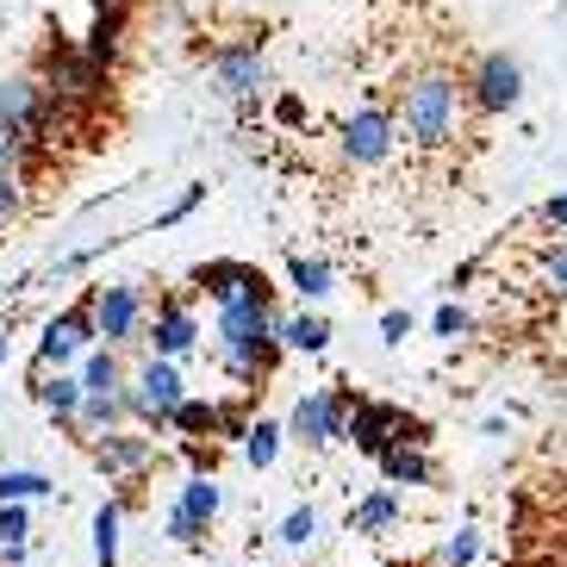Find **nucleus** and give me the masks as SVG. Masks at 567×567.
<instances>
[{
    "label": "nucleus",
    "instance_id": "obj_1",
    "mask_svg": "<svg viewBox=\"0 0 567 567\" xmlns=\"http://www.w3.org/2000/svg\"><path fill=\"white\" fill-rule=\"evenodd\" d=\"M467 106H474V94H467V82L450 75V69H417V75H405L400 94H393L400 144L412 156L455 151V137H462V125H467Z\"/></svg>",
    "mask_w": 567,
    "mask_h": 567
},
{
    "label": "nucleus",
    "instance_id": "obj_2",
    "mask_svg": "<svg viewBox=\"0 0 567 567\" xmlns=\"http://www.w3.org/2000/svg\"><path fill=\"white\" fill-rule=\"evenodd\" d=\"M281 324L287 318L268 312V300L225 306V312H218V362L231 368L237 381H256L268 368V355H275V343H281Z\"/></svg>",
    "mask_w": 567,
    "mask_h": 567
},
{
    "label": "nucleus",
    "instance_id": "obj_3",
    "mask_svg": "<svg viewBox=\"0 0 567 567\" xmlns=\"http://www.w3.org/2000/svg\"><path fill=\"white\" fill-rule=\"evenodd\" d=\"M125 400H132V412H137V417H151V424H175V412L187 405L175 362L151 355V362L137 368V381H132V393H125Z\"/></svg>",
    "mask_w": 567,
    "mask_h": 567
},
{
    "label": "nucleus",
    "instance_id": "obj_4",
    "mask_svg": "<svg viewBox=\"0 0 567 567\" xmlns=\"http://www.w3.org/2000/svg\"><path fill=\"white\" fill-rule=\"evenodd\" d=\"M350 424H355V412L337 400V393H306V400L293 405V424H287V431L300 436L306 450H324L337 436H350Z\"/></svg>",
    "mask_w": 567,
    "mask_h": 567
},
{
    "label": "nucleus",
    "instance_id": "obj_5",
    "mask_svg": "<svg viewBox=\"0 0 567 567\" xmlns=\"http://www.w3.org/2000/svg\"><path fill=\"white\" fill-rule=\"evenodd\" d=\"M467 94H474V106H481V113H512L517 94H524V69H517L505 51H493V56H481V63H474Z\"/></svg>",
    "mask_w": 567,
    "mask_h": 567
},
{
    "label": "nucleus",
    "instance_id": "obj_6",
    "mask_svg": "<svg viewBox=\"0 0 567 567\" xmlns=\"http://www.w3.org/2000/svg\"><path fill=\"white\" fill-rule=\"evenodd\" d=\"M337 137H343V156H350V163H381V156L400 144V125H393L386 106H362V113L343 118Z\"/></svg>",
    "mask_w": 567,
    "mask_h": 567
},
{
    "label": "nucleus",
    "instance_id": "obj_7",
    "mask_svg": "<svg viewBox=\"0 0 567 567\" xmlns=\"http://www.w3.org/2000/svg\"><path fill=\"white\" fill-rule=\"evenodd\" d=\"M87 337H101V331H94V312H87V306H82V312L51 318V324H44V337H38V368H56V374H63V368L82 355Z\"/></svg>",
    "mask_w": 567,
    "mask_h": 567
},
{
    "label": "nucleus",
    "instance_id": "obj_8",
    "mask_svg": "<svg viewBox=\"0 0 567 567\" xmlns=\"http://www.w3.org/2000/svg\"><path fill=\"white\" fill-rule=\"evenodd\" d=\"M350 443L368 455H386V450H400V443H412V436H405V412L400 405H355Z\"/></svg>",
    "mask_w": 567,
    "mask_h": 567
},
{
    "label": "nucleus",
    "instance_id": "obj_9",
    "mask_svg": "<svg viewBox=\"0 0 567 567\" xmlns=\"http://www.w3.org/2000/svg\"><path fill=\"white\" fill-rule=\"evenodd\" d=\"M213 512H218V481L213 474H194V481L182 486V505L168 512V536H175V543H194V536L213 524Z\"/></svg>",
    "mask_w": 567,
    "mask_h": 567
},
{
    "label": "nucleus",
    "instance_id": "obj_10",
    "mask_svg": "<svg viewBox=\"0 0 567 567\" xmlns=\"http://www.w3.org/2000/svg\"><path fill=\"white\" fill-rule=\"evenodd\" d=\"M200 287L218 300V312H225V306H256V300H268V281L256 275V268H244V262H213V268H200Z\"/></svg>",
    "mask_w": 567,
    "mask_h": 567
},
{
    "label": "nucleus",
    "instance_id": "obj_11",
    "mask_svg": "<svg viewBox=\"0 0 567 567\" xmlns=\"http://www.w3.org/2000/svg\"><path fill=\"white\" fill-rule=\"evenodd\" d=\"M87 312H94V331H101L106 343H132V331H137V287H94Z\"/></svg>",
    "mask_w": 567,
    "mask_h": 567
},
{
    "label": "nucleus",
    "instance_id": "obj_12",
    "mask_svg": "<svg viewBox=\"0 0 567 567\" xmlns=\"http://www.w3.org/2000/svg\"><path fill=\"white\" fill-rule=\"evenodd\" d=\"M213 75H218V87H225L231 101H250L256 87L268 82V69H262V56H256V44H231V51H218L213 56Z\"/></svg>",
    "mask_w": 567,
    "mask_h": 567
},
{
    "label": "nucleus",
    "instance_id": "obj_13",
    "mask_svg": "<svg viewBox=\"0 0 567 567\" xmlns=\"http://www.w3.org/2000/svg\"><path fill=\"white\" fill-rule=\"evenodd\" d=\"M38 113H44V94H38L32 82H0V132L32 137L38 132Z\"/></svg>",
    "mask_w": 567,
    "mask_h": 567
},
{
    "label": "nucleus",
    "instance_id": "obj_14",
    "mask_svg": "<svg viewBox=\"0 0 567 567\" xmlns=\"http://www.w3.org/2000/svg\"><path fill=\"white\" fill-rule=\"evenodd\" d=\"M94 462L106 467V474H113V481H132V474H144V467H151V443H144V436H101V443H94Z\"/></svg>",
    "mask_w": 567,
    "mask_h": 567
},
{
    "label": "nucleus",
    "instance_id": "obj_15",
    "mask_svg": "<svg viewBox=\"0 0 567 567\" xmlns=\"http://www.w3.org/2000/svg\"><path fill=\"white\" fill-rule=\"evenodd\" d=\"M194 318H187V306H175L168 300L163 312H156V324H151V343H156V355H163V362H175V355H187L194 350Z\"/></svg>",
    "mask_w": 567,
    "mask_h": 567
},
{
    "label": "nucleus",
    "instance_id": "obj_16",
    "mask_svg": "<svg viewBox=\"0 0 567 567\" xmlns=\"http://www.w3.org/2000/svg\"><path fill=\"white\" fill-rule=\"evenodd\" d=\"M51 87L63 94V101H87L94 87H101V63L94 56H51Z\"/></svg>",
    "mask_w": 567,
    "mask_h": 567
},
{
    "label": "nucleus",
    "instance_id": "obj_17",
    "mask_svg": "<svg viewBox=\"0 0 567 567\" xmlns=\"http://www.w3.org/2000/svg\"><path fill=\"white\" fill-rule=\"evenodd\" d=\"M38 400H44V412H51V417L75 424V417H82V405H87V386L69 381V374H56V381H51V368H38Z\"/></svg>",
    "mask_w": 567,
    "mask_h": 567
},
{
    "label": "nucleus",
    "instance_id": "obj_18",
    "mask_svg": "<svg viewBox=\"0 0 567 567\" xmlns=\"http://www.w3.org/2000/svg\"><path fill=\"white\" fill-rule=\"evenodd\" d=\"M125 412H132V400H125V393H87L82 417H75V431L101 443V436H113V431H118V417H125Z\"/></svg>",
    "mask_w": 567,
    "mask_h": 567
},
{
    "label": "nucleus",
    "instance_id": "obj_19",
    "mask_svg": "<svg viewBox=\"0 0 567 567\" xmlns=\"http://www.w3.org/2000/svg\"><path fill=\"white\" fill-rule=\"evenodd\" d=\"M381 474H386L393 486H431L436 467H431V455L417 450V443H400V450L381 455Z\"/></svg>",
    "mask_w": 567,
    "mask_h": 567
},
{
    "label": "nucleus",
    "instance_id": "obj_20",
    "mask_svg": "<svg viewBox=\"0 0 567 567\" xmlns=\"http://www.w3.org/2000/svg\"><path fill=\"white\" fill-rule=\"evenodd\" d=\"M350 524H355V536H381V530H393V524H400V493H386V486H381V493H368V499L355 505Z\"/></svg>",
    "mask_w": 567,
    "mask_h": 567
},
{
    "label": "nucleus",
    "instance_id": "obj_21",
    "mask_svg": "<svg viewBox=\"0 0 567 567\" xmlns=\"http://www.w3.org/2000/svg\"><path fill=\"white\" fill-rule=\"evenodd\" d=\"M281 343H287V350H300V355H318L324 343H331V324L312 318V312H300V318H287V324H281Z\"/></svg>",
    "mask_w": 567,
    "mask_h": 567
},
{
    "label": "nucleus",
    "instance_id": "obj_22",
    "mask_svg": "<svg viewBox=\"0 0 567 567\" xmlns=\"http://www.w3.org/2000/svg\"><path fill=\"white\" fill-rule=\"evenodd\" d=\"M287 275H293V287H300L306 300H324L331 293V262H318V256H293Z\"/></svg>",
    "mask_w": 567,
    "mask_h": 567
},
{
    "label": "nucleus",
    "instance_id": "obj_23",
    "mask_svg": "<svg viewBox=\"0 0 567 567\" xmlns=\"http://www.w3.org/2000/svg\"><path fill=\"white\" fill-rule=\"evenodd\" d=\"M38 493H51V481L32 474V467H7V474H0V505H25V499H38Z\"/></svg>",
    "mask_w": 567,
    "mask_h": 567
},
{
    "label": "nucleus",
    "instance_id": "obj_24",
    "mask_svg": "<svg viewBox=\"0 0 567 567\" xmlns=\"http://www.w3.org/2000/svg\"><path fill=\"white\" fill-rule=\"evenodd\" d=\"M118 517H125V512H118L113 499H106L101 512H94V561H101V567H113V561H118Z\"/></svg>",
    "mask_w": 567,
    "mask_h": 567
},
{
    "label": "nucleus",
    "instance_id": "obj_25",
    "mask_svg": "<svg viewBox=\"0 0 567 567\" xmlns=\"http://www.w3.org/2000/svg\"><path fill=\"white\" fill-rule=\"evenodd\" d=\"M275 450H281V431H275V424H250V436H244V462L268 467V462H275Z\"/></svg>",
    "mask_w": 567,
    "mask_h": 567
},
{
    "label": "nucleus",
    "instance_id": "obj_26",
    "mask_svg": "<svg viewBox=\"0 0 567 567\" xmlns=\"http://www.w3.org/2000/svg\"><path fill=\"white\" fill-rule=\"evenodd\" d=\"M218 424H225V412H218V405H200V400H187L182 412H175V431H187V436L218 431Z\"/></svg>",
    "mask_w": 567,
    "mask_h": 567
},
{
    "label": "nucleus",
    "instance_id": "obj_27",
    "mask_svg": "<svg viewBox=\"0 0 567 567\" xmlns=\"http://www.w3.org/2000/svg\"><path fill=\"white\" fill-rule=\"evenodd\" d=\"M474 555H481V530H474V524H462V530L443 543V555H436V561H443V567H467Z\"/></svg>",
    "mask_w": 567,
    "mask_h": 567
},
{
    "label": "nucleus",
    "instance_id": "obj_28",
    "mask_svg": "<svg viewBox=\"0 0 567 567\" xmlns=\"http://www.w3.org/2000/svg\"><path fill=\"white\" fill-rule=\"evenodd\" d=\"M82 386H87V393H118V355L113 350L94 355V362H87V374H82Z\"/></svg>",
    "mask_w": 567,
    "mask_h": 567
},
{
    "label": "nucleus",
    "instance_id": "obj_29",
    "mask_svg": "<svg viewBox=\"0 0 567 567\" xmlns=\"http://www.w3.org/2000/svg\"><path fill=\"white\" fill-rule=\"evenodd\" d=\"M312 530H318V512H312V505H300V512H287L281 543H287V549H306V543H312Z\"/></svg>",
    "mask_w": 567,
    "mask_h": 567
},
{
    "label": "nucleus",
    "instance_id": "obj_30",
    "mask_svg": "<svg viewBox=\"0 0 567 567\" xmlns=\"http://www.w3.org/2000/svg\"><path fill=\"white\" fill-rule=\"evenodd\" d=\"M25 543V505H0V549Z\"/></svg>",
    "mask_w": 567,
    "mask_h": 567
},
{
    "label": "nucleus",
    "instance_id": "obj_31",
    "mask_svg": "<svg viewBox=\"0 0 567 567\" xmlns=\"http://www.w3.org/2000/svg\"><path fill=\"white\" fill-rule=\"evenodd\" d=\"M462 331H467L462 306H436V337H462Z\"/></svg>",
    "mask_w": 567,
    "mask_h": 567
},
{
    "label": "nucleus",
    "instance_id": "obj_32",
    "mask_svg": "<svg viewBox=\"0 0 567 567\" xmlns=\"http://www.w3.org/2000/svg\"><path fill=\"white\" fill-rule=\"evenodd\" d=\"M200 200H206V187H182V200H175V206L163 213V225H175V218H187V213H194Z\"/></svg>",
    "mask_w": 567,
    "mask_h": 567
},
{
    "label": "nucleus",
    "instance_id": "obj_33",
    "mask_svg": "<svg viewBox=\"0 0 567 567\" xmlns=\"http://www.w3.org/2000/svg\"><path fill=\"white\" fill-rule=\"evenodd\" d=\"M19 213V182H13V168L0 175V218H13Z\"/></svg>",
    "mask_w": 567,
    "mask_h": 567
},
{
    "label": "nucleus",
    "instance_id": "obj_34",
    "mask_svg": "<svg viewBox=\"0 0 567 567\" xmlns=\"http://www.w3.org/2000/svg\"><path fill=\"white\" fill-rule=\"evenodd\" d=\"M536 225H555V231H567V194L543 206V213H536Z\"/></svg>",
    "mask_w": 567,
    "mask_h": 567
},
{
    "label": "nucleus",
    "instance_id": "obj_35",
    "mask_svg": "<svg viewBox=\"0 0 567 567\" xmlns=\"http://www.w3.org/2000/svg\"><path fill=\"white\" fill-rule=\"evenodd\" d=\"M405 331H412V318H405V312H386V318H381V337H386V343H400Z\"/></svg>",
    "mask_w": 567,
    "mask_h": 567
},
{
    "label": "nucleus",
    "instance_id": "obj_36",
    "mask_svg": "<svg viewBox=\"0 0 567 567\" xmlns=\"http://www.w3.org/2000/svg\"><path fill=\"white\" fill-rule=\"evenodd\" d=\"M94 7H101V13H113V7H118V0H94Z\"/></svg>",
    "mask_w": 567,
    "mask_h": 567
},
{
    "label": "nucleus",
    "instance_id": "obj_37",
    "mask_svg": "<svg viewBox=\"0 0 567 567\" xmlns=\"http://www.w3.org/2000/svg\"><path fill=\"white\" fill-rule=\"evenodd\" d=\"M0 362H7V337H0Z\"/></svg>",
    "mask_w": 567,
    "mask_h": 567
}]
</instances>
